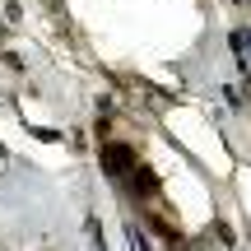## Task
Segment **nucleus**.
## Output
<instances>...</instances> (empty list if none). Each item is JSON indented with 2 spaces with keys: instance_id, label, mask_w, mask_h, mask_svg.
I'll return each instance as SVG.
<instances>
[{
  "instance_id": "2",
  "label": "nucleus",
  "mask_w": 251,
  "mask_h": 251,
  "mask_svg": "<svg viewBox=\"0 0 251 251\" xmlns=\"http://www.w3.org/2000/svg\"><path fill=\"white\" fill-rule=\"evenodd\" d=\"M130 181H135V196H144V200L158 196V177H153L149 168H135V172H130Z\"/></svg>"
},
{
  "instance_id": "1",
  "label": "nucleus",
  "mask_w": 251,
  "mask_h": 251,
  "mask_svg": "<svg viewBox=\"0 0 251 251\" xmlns=\"http://www.w3.org/2000/svg\"><path fill=\"white\" fill-rule=\"evenodd\" d=\"M102 168H107V177H130L140 163H135L130 144H102Z\"/></svg>"
}]
</instances>
